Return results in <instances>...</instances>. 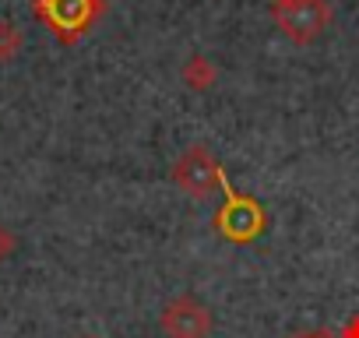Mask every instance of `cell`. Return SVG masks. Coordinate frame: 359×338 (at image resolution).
<instances>
[{
    "instance_id": "6da1fadb",
    "label": "cell",
    "mask_w": 359,
    "mask_h": 338,
    "mask_svg": "<svg viewBox=\"0 0 359 338\" xmlns=\"http://www.w3.org/2000/svg\"><path fill=\"white\" fill-rule=\"evenodd\" d=\"M219 191L226 194V201H222V208L212 215L215 233H219L222 240L236 243V247L257 243V240L268 233V212H264V205H261L257 198H250V194H240L226 177H222V187H219Z\"/></svg>"
},
{
    "instance_id": "7a4b0ae2",
    "label": "cell",
    "mask_w": 359,
    "mask_h": 338,
    "mask_svg": "<svg viewBox=\"0 0 359 338\" xmlns=\"http://www.w3.org/2000/svg\"><path fill=\"white\" fill-rule=\"evenodd\" d=\"M32 15L53 32L57 43L74 46L106 15V0H32Z\"/></svg>"
},
{
    "instance_id": "3957f363",
    "label": "cell",
    "mask_w": 359,
    "mask_h": 338,
    "mask_svg": "<svg viewBox=\"0 0 359 338\" xmlns=\"http://www.w3.org/2000/svg\"><path fill=\"white\" fill-rule=\"evenodd\" d=\"M222 177H226L222 162L205 144H191L172 162V184L191 198H212L222 187Z\"/></svg>"
},
{
    "instance_id": "277c9868",
    "label": "cell",
    "mask_w": 359,
    "mask_h": 338,
    "mask_svg": "<svg viewBox=\"0 0 359 338\" xmlns=\"http://www.w3.org/2000/svg\"><path fill=\"white\" fill-rule=\"evenodd\" d=\"M271 18L289 43L310 46L331 25V4L327 0H299V4H289V8H271Z\"/></svg>"
},
{
    "instance_id": "5b68a950",
    "label": "cell",
    "mask_w": 359,
    "mask_h": 338,
    "mask_svg": "<svg viewBox=\"0 0 359 338\" xmlns=\"http://www.w3.org/2000/svg\"><path fill=\"white\" fill-rule=\"evenodd\" d=\"M165 338H208L212 334V313L194 296H176L162 306L158 317Z\"/></svg>"
},
{
    "instance_id": "8992f818",
    "label": "cell",
    "mask_w": 359,
    "mask_h": 338,
    "mask_svg": "<svg viewBox=\"0 0 359 338\" xmlns=\"http://www.w3.org/2000/svg\"><path fill=\"white\" fill-rule=\"evenodd\" d=\"M180 78H184V85H187L191 92H208V88L215 85L219 71H215V64H212L205 53H194V57H187L184 67H180Z\"/></svg>"
},
{
    "instance_id": "52a82bcc",
    "label": "cell",
    "mask_w": 359,
    "mask_h": 338,
    "mask_svg": "<svg viewBox=\"0 0 359 338\" xmlns=\"http://www.w3.org/2000/svg\"><path fill=\"white\" fill-rule=\"evenodd\" d=\"M22 46H25L22 29L15 22H8V18H0V64H11L22 53Z\"/></svg>"
},
{
    "instance_id": "ba28073f",
    "label": "cell",
    "mask_w": 359,
    "mask_h": 338,
    "mask_svg": "<svg viewBox=\"0 0 359 338\" xmlns=\"http://www.w3.org/2000/svg\"><path fill=\"white\" fill-rule=\"evenodd\" d=\"M11 250H15V236L8 233V226L0 222V264H4L8 257H11Z\"/></svg>"
},
{
    "instance_id": "9c48e42d",
    "label": "cell",
    "mask_w": 359,
    "mask_h": 338,
    "mask_svg": "<svg viewBox=\"0 0 359 338\" xmlns=\"http://www.w3.org/2000/svg\"><path fill=\"white\" fill-rule=\"evenodd\" d=\"M338 338H359V313H355V317H348V324L338 331Z\"/></svg>"
},
{
    "instance_id": "30bf717a",
    "label": "cell",
    "mask_w": 359,
    "mask_h": 338,
    "mask_svg": "<svg viewBox=\"0 0 359 338\" xmlns=\"http://www.w3.org/2000/svg\"><path fill=\"white\" fill-rule=\"evenodd\" d=\"M289 4H299V0H268V11L271 8H289Z\"/></svg>"
},
{
    "instance_id": "8fae6325",
    "label": "cell",
    "mask_w": 359,
    "mask_h": 338,
    "mask_svg": "<svg viewBox=\"0 0 359 338\" xmlns=\"http://www.w3.org/2000/svg\"><path fill=\"white\" fill-rule=\"evenodd\" d=\"M292 338H310V334H292Z\"/></svg>"
},
{
    "instance_id": "7c38bea8",
    "label": "cell",
    "mask_w": 359,
    "mask_h": 338,
    "mask_svg": "<svg viewBox=\"0 0 359 338\" xmlns=\"http://www.w3.org/2000/svg\"><path fill=\"white\" fill-rule=\"evenodd\" d=\"M81 338H99V334H81Z\"/></svg>"
}]
</instances>
